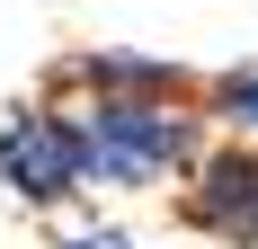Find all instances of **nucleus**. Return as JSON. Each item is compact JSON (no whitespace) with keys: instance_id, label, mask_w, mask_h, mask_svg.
Here are the masks:
<instances>
[{"instance_id":"nucleus-1","label":"nucleus","mask_w":258,"mask_h":249,"mask_svg":"<svg viewBox=\"0 0 258 249\" xmlns=\"http://www.w3.org/2000/svg\"><path fill=\"white\" fill-rule=\"evenodd\" d=\"M80 143V178L98 196H160L196 169V151L214 143L205 116L178 98H53Z\"/></svg>"},{"instance_id":"nucleus-3","label":"nucleus","mask_w":258,"mask_h":249,"mask_svg":"<svg viewBox=\"0 0 258 249\" xmlns=\"http://www.w3.org/2000/svg\"><path fill=\"white\" fill-rule=\"evenodd\" d=\"M196 89H205V72H178V63L125 53V45H80L45 72V98H178V107H196Z\"/></svg>"},{"instance_id":"nucleus-2","label":"nucleus","mask_w":258,"mask_h":249,"mask_svg":"<svg viewBox=\"0 0 258 249\" xmlns=\"http://www.w3.org/2000/svg\"><path fill=\"white\" fill-rule=\"evenodd\" d=\"M0 196L27 205V214H62V205L89 196V178H80V143L62 107L53 98H27L0 116Z\"/></svg>"},{"instance_id":"nucleus-5","label":"nucleus","mask_w":258,"mask_h":249,"mask_svg":"<svg viewBox=\"0 0 258 249\" xmlns=\"http://www.w3.org/2000/svg\"><path fill=\"white\" fill-rule=\"evenodd\" d=\"M240 249H258V214H249V231H240Z\"/></svg>"},{"instance_id":"nucleus-4","label":"nucleus","mask_w":258,"mask_h":249,"mask_svg":"<svg viewBox=\"0 0 258 249\" xmlns=\"http://www.w3.org/2000/svg\"><path fill=\"white\" fill-rule=\"evenodd\" d=\"M196 116L223 125V134H240V143H258V72H205Z\"/></svg>"}]
</instances>
